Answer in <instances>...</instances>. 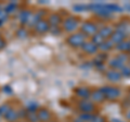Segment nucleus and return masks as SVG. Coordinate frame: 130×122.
<instances>
[{
    "label": "nucleus",
    "instance_id": "nucleus-1",
    "mask_svg": "<svg viewBox=\"0 0 130 122\" xmlns=\"http://www.w3.org/2000/svg\"><path fill=\"white\" fill-rule=\"evenodd\" d=\"M100 89H101V92L103 93L105 99H109V100L117 99L121 94L120 89L117 87H114V86H104Z\"/></svg>",
    "mask_w": 130,
    "mask_h": 122
},
{
    "label": "nucleus",
    "instance_id": "nucleus-2",
    "mask_svg": "<svg viewBox=\"0 0 130 122\" xmlns=\"http://www.w3.org/2000/svg\"><path fill=\"white\" fill-rule=\"evenodd\" d=\"M86 37L87 36L83 33L72 34L70 37L67 38V43H68V45H71L72 47H81L86 43Z\"/></svg>",
    "mask_w": 130,
    "mask_h": 122
},
{
    "label": "nucleus",
    "instance_id": "nucleus-3",
    "mask_svg": "<svg viewBox=\"0 0 130 122\" xmlns=\"http://www.w3.org/2000/svg\"><path fill=\"white\" fill-rule=\"evenodd\" d=\"M80 28H81L83 34L88 35V36H93L99 32V27L94 23H91V22H84L81 24Z\"/></svg>",
    "mask_w": 130,
    "mask_h": 122
},
{
    "label": "nucleus",
    "instance_id": "nucleus-4",
    "mask_svg": "<svg viewBox=\"0 0 130 122\" xmlns=\"http://www.w3.org/2000/svg\"><path fill=\"white\" fill-rule=\"evenodd\" d=\"M79 26V22L76 18L70 17L67 19H65V21L63 22V28L68 33H72V32L76 31Z\"/></svg>",
    "mask_w": 130,
    "mask_h": 122
},
{
    "label": "nucleus",
    "instance_id": "nucleus-5",
    "mask_svg": "<svg viewBox=\"0 0 130 122\" xmlns=\"http://www.w3.org/2000/svg\"><path fill=\"white\" fill-rule=\"evenodd\" d=\"M78 108L85 113H91L94 110V105L90 100H80L78 103Z\"/></svg>",
    "mask_w": 130,
    "mask_h": 122
},
{
    "label": "nucleus",
    "instance_id": "nucleus-6",
    "mask_svg": "<svg viewBox=\"0 0 130 122\" xmlns=\"http://www.w3.org/2000/svg\"><path fill=\"white\" fill-rule=\"evenodd\" d=\"M75 93H76V95L78 96L81 100H89V99H90L91 92H90V89H89L88 87H86V86L77 87Z\"/></svg>",
    "mask_w": 130,
    "mask_h": 122
},
{
    "label": "nucleus",
    "instance_id": "nucleus-7",
    "mask_svg": "<svg viewBox=\"0 0 130 122\" xmlns=\"http://www.w3.org/2000/svg\"><path fill=\"white\" fill-rule=\"evenodd\" d=\"M31 17H32V13L29 10H22V11H20L18 19H19V21L21 24H27L28 25Z\"/></svg>",
    "mask_w": 130,
    "mask_h": 122
},
{
    "label": "nucleus",
    "instance_id": "nucleus-8",
    "mask_svg": "<svg viewBox=\"0 0 130 122\" xmlns=\"http://www.w3.org/2000/svg\"><path fill=\"white\" fill-rule=\"evenodd\" d=\"M34 27H35V31L39 34H43V33H47V32L50 31V25H49L48 21H44V20L39 21Z\"/></svg>",
    "mask_w": 130,
    "mask_h": 122
},
{
    "label": "nucleus",
    "instance_id": "nucleus-9",
    "mask_svg": "<svg viewBox=\"0 0 130 122\" xmlns=\"http://www.w3.org/2000/svg\"><path fill=\"white\" fill-rule=\"evenodd\" d=\"M37 116H38L39 122H48L49 120L51 119V113L46 108L39 109V110L37 111Z\"/></svg>",
    "mask_w": 130,
    "mask_h": 122
},
{
    "label": "nucleus",
    "instance_id": "nucleus-10",
    "mask_svg": "<svg viewBox=\"0 0 130 122\" xmlns=\"http://www.w3.org/2000/svg\"><path fill=\"white\" fill-rule=\"evenodd\" d=\"M3 118H5L8 122H18V120L20 119L18 110H15L14 108H10V110L7 112V115Z\"/></svg>",
    "mask_w": 130,
    "mask_h": 122
},
{
    "label": "nucleus",
    "instance_id": "nucleus-11",
    "mask_svg": "<svg viewBox=\"0 0 130 122\" xmlns=\"http://www.w3.org/2000/svg\"><path fill=\"white\" fill-rule=\"evenodd\" d=\"M126 36H127V35H125L123 33H120V32L116 31V32H114L113 35L111 36V42L117 46V45H119V44H121L124 42L125 38H126Z\"/></svg>",
    "mask_w": 130,
    "mask_h": 122
},
{
    "label": "nucleus",
    "instance_id": "nucleus-12",
    "mask_svg": "<svg viewBox=\"0 0 130 122\" xmlns=\"http://www.w3.org/2000/svg\"><path fill=\"white\" fill-rule=\"evenodd\" d=\"M108 66L111 67L113 70H119V69H123L125 67V62H123L119 58L115 57V58H113L108 61Z\"/></svg>",
    "mask_w": 130,
    "mask_h": 122
},
{
    "label": "nucleus",
    "instance_id": "nucleus-13",
    "mask_svg": "<svg viewBox=\"0 0 130 122\" xmlns=\"http://www.w3.org/2000/svg\"><path fill=\"white\" fill-rule=\"evenodd\" d=\"M106 78L111 81V82H119L121 80V74H120V72L117 70H109L106 72Z\"/></svg>",
    "mask_w": 130,
    "mask_h": 122
},
{
    "label": "nucleus",
    "instance_id": "nucleus-14",
    "mask_svg": "<svg viewBox=\"0 0 130 122\" xmlns=\"http://www.w3.org/2000/svg\"><path fill=\"white\" fill-rule=\"evenodd\" d=\"M90 98L93 101H95V103H102V101L105 100V97L103 95V93L101 92V89H94V91H92L90 94Z\"/></svg>",
    "mask_w": 130,
    "mask_h": 122
},
{
    "label": "nucleus",
    "instance_id": "nucleus-15",
    "mask_svg": "<svg viewBox=\"0 0 130 122\" xmlns=\"http://www.w3.org/2000/svg\"><path fill=\"white\" fill-rule=\"evenodd\" d=\"M81 48H83V50L85 51V52H87V54H89V55H93V54H95V52L98 51V46H95L93 43H85L83 46H81Z\"/></svg>",
    "mask_w": 130,
    "mask_h": 122
},
{
    "label": "nucleus",
    "instance_id": "nucleus-16",
    "mask_svg": "<svg viewBox=\"0 0 130 122\" xmlns=\"http://www.w3.org/2000/svg\"><path fill=\"white\" fill-rule=\"evenodd\" d=\"M43 14H44V11H38V12H36V13H32V17L30 19L29 23H28V25L29 26H35L39 21H41L42 20V15Z\"/></svg>",
    "mask_w": 130,
    "mask_h": 122
},
{
    "label": "nucleus",
    "instance_id": "nucleus-17",
    "mask_svg": "<svg viewBox=\"0 0 130 122\" xmlns=\"http://www.w3.org/2000/svg\"><path fill=\"white\" fill-rule=\"evenodd\" d=\"M18 6H19V3L16 2V1H10L9 3H7V5L5 6V11L8 13V15H10V14H13L14 12L18 10Z\"/></svg>",
    "mask_w": 130,
    "mask_h": 122
},
{
    "label": "nucleus",
    "instance_id": "nucleus-18",
    "mask_svg": "<svg viewBox=\"0 0 130 122\" xmlns=\"http://www.w3.org/2000/svg\"><path fill=\"white\" fill-rule=\"evenodd\" d=\"M113 33H114V30H113L112 26H104V27L99 30V34L102 36L104 39L111 37V36L113 35Z\"/></svg>",
    "mask_w": 130,
    "mask_h": 122
},
{
    "label": "nucleus",
    "instance_id": "nucleus-19",
    "mask_svg": "<svg viewBox=\"0 0 130 122\" xmlns=\"http://www.w3.org/2000/svg\"><path fill=\"white\" fill-rule=\"evenodd\" d=\"M61 17L59 14H51L50 17H49L48 19V23H49V25H50V27L52 26H59V24L61 23Z\"/></svg>",
    "mask_w": 130,
    "mask_h": 122
},
{
    "label": "nucleus",
    "instance_id": "nucleus-20",
    "mask_svg": "<svg viewBox=\"0 0 130 122\" xmlns=\"http://www.w3.org/2000/svg\"><path fill=\"white\" fill-rule=\"evenodd\" d=\"M39 104L38 103H36V101H30V103H28L26 105V111L27 112H37L39 110Z\"/></svg>",
    "mask_w": 130,
    "mask_h": 122
},
{
    "label": "nucleus",
    "instance_id": "nucleus-21",
    "mask_svg": "<svg viewBox=\"0 0 130 122\" xmlns=\"http://www.w3.org/2000/svg\"><path fill=\"white\" fill-rule=\"evenodd\" d=\"M113 47H114V44L111 42V40H106V39H105L104 42L101 44L98 48H99V49H101L102 51H108V50H111Z\"/></svg>",
    "mask_w": 130,
    "mask_h": 122
},
{
    "label": "nucleus",
    "instance_id": "nucleus-22",
    "mask_svg": "<svg viewBox=\"0 0 130 122\" xmlns=\"http://www.w3.org/2000/svg\"><path fill=\"white\" fill-rule=\"evenodd\" d=\"M116 48H117V50H119V51H130V39L126 40V42L124 40L121 44L117 45Z\"/></svg>",
    "mask_w": 130,
    "mask_h": 122
},
{
    "label": "nucleus",
    "instance_id": "nucleus-23",
    "mask_svg": "<svg viewBox=\"0 0 130 122\" xmlns=\"http://www.w3.org/2000/svg\"><path fill=\"white\" fill-rule=\"evenodd\" d=\"M104 40H105V39L102 37V36H101L99 33H96L95 35H93V36H92V42H91V43H93V44L95 45V46L99 47L100 45L104 42Z\"/></svg>",
    "mask_w": 130,
    "mask_h": 122
},
{
    "label": "nucleus",
    "instance_id": "nucleus-24",
    "mask_svg": "<svg viewBox=\"0 0 130 122\" xmlns=\"http://www.w3.org/2000/svg\"><path fill=\"white\" fill-rule=\"evenodd\" d=\"M94 116L95 115H93V113H85V112H83L78 118L80 120H83L84 122H90L93 118H94Z\"/></svg>",
    "mask_w": 130,
    "mask_h": 122
},
{
    "label": "nucleus",
    "instance_id": "nucleus-25",
    "mask_svg": "<svg viewBox=\"0 0 130 122\" xmlns=\"http://www.w3.org/2000/svg\"><path fill=\"white\" fill-rule=\"evenodd\" d=\"M92 66H94L98 70H100V71H104L105 70V64L103 61H100V60H98V59H94L92 61Z\"/></svg>",
    "mask_w": 130,
    "mask_h": 122
},
{
    "label": "nucleus",
    "instance_id": "nucleus-26",
    "mask_svg": "<svg viewBox=\"0 0 130 122\" xmlns=\"http://www.w3.org/2000/svg\"><path fill=\"white\" fill-rule=\"evenodd\" d=\"M26 119L28 120V122H39L37 112H27Z\"/></svg>",
    "mask_w": 130,
    "mask_h": 122
},
{
    "label": "nucleus",
    "instance_id": "nucleus-27",
    "mask_svg": "<svg viewBox=\"0 0 130 122\" xmlns=\"http://www.w3.org/2000/svg\"><path fill=\"white\" fill-rule=\"evenodd\" d=\"M16 36H18L19 38H25L28 36V32L26 28H24V27H21V28H19L18 31H16Z\"/></svg>",
    "mask_w": 130,
    "mask_h": 122
},
{
    "label": "nucleus",
    "instance_id": "nucleus-28",
    "mask_svg": "<svg viewBox=\"0 0 130 122\" xmlns=\"http://www.w3.org/2000/svg\"><path fill=\"white\" fill-rule=\"evenodd\" d=\"M10 106L9 104H3L0 106V117H5L7 115V112L10 110Z\"/></svg>",
    "mask_w": 130,
    "mask_h": 122
},
{
    "label": "nucleus",
    "instance_id": "nucleus-29",
    "mask_svg": "<svg viewBox=\"0 0 130 122\" xmlns=\"http://www.w3.org/2000/svg\"><path fill=\"white\" fill-rule=\"evenodd\" d=\"M73 9L76 12H83V11L89 10V7H88V5H75L73 7Z\"/></svg>",
    "mask_w": 130,
    "mask_h": 122
},
{
    "label": "nucleus",
    "instance_id": "nucleus-30",
    "mask_svg": "<svg viewBox=\"0 0 130 122\" xmlns=\"http://www.w3.org/2000/svg\"><path fill=\"white\" fill-rule=\"evenodd\" d=\"M8 19H9V15H8V13L5 11V9L0 10V23H6L8 21Z\"/></svg>",
    "mask_w": 130,
    "mask_h": 122
},
{
    "label": "nucleus",
    "instance_id": "nucleus-31",
    "mask_svg": "<svg viewBox=\"0 0 130 122\" xmlns=\"http://www.w3.org/2000/svg\"><path fill=\"white\" fill-rule=\"evenodd\" d=\"M121 76H126V78H130V67H124L121 69V72H120Z\"/></svg>",
    "mask_w": 130,
    "mask_h": 122
},
{
    "label": "nucleus",
    "instance_id": "nucleus-32",
    "mask_svg": "<svg viewBox=\"0 0 130 122\" xmlns=\"http://www.w3.org/2000/svg\"><path fill=\"white\" fill-rule=\"evenodd\" d=\"M50 32L53 35H60L61 34V30H60L59 26H52V27H50Z\"/></svg>",
    "mask_w": 130,
    "mask_h": 122
},
{
    "label": "nucleus",
    "instance_id": "nucleus-33",
    "mask_svg": "<svg viewBox=\"0 0 130 122\" xmlns=\"http://www.w3.org/2000/svg\"><path fill=\"white\" fill-rule=\"evenodd\" d=\"M18 113H19V118H26L27 116L26 109H20V110H18Z\"/></svg>",
    "mask_w": 130,
    "mask_h": 122
},
{
    "label": "nucleus",
    "instance_id": "nucleus-34",
    "mask_svg": "<svg viewBox=\"0 0 130 122\" xmlns=\"http://www.w3.org/2000/svg\"><path fill=\"white\" fill-rule=\"evenodd\" d=\"M104 121H105V120H104V118H103V117L95 115L94 118H93V119H92L90 122H104Z\"/></svg>",
    "mask_w": 130,
    "mask_h": 122
},
{
    "label": "nucleus",
    "instance_id": "nucleus-35",
    "mask_svg": "<svg viewBox=\"0 0 130 122\" xmlns=\"http://www.w3.org/2000/svg\"><path fill=\"white\" fill-rule=\"evenodd\" d=\"M116 57H117V58H119L125 63L127 62V60H128V57H127V55H126V54H119L118 56H116Z\"/></svg>",
    "mask_w": 130,
    "mask_h": 122
},
{
    "label": "nucleus",
    "instance_id": "nucleus-36",
    "mask_svg": "<svg viewBox=\"0 0 130 122\" xmlns=\"http://www.w3.org/2000/svg\"><path fill=\"white\" fill-rule=\"evenodd\" d=\"M3 92H6L7 94H11L12 89L10 88V86H5V87H3Z\"/></svg>",
    "mask_w": 130,
    "mask_h": 122
},
{
    "label": "nucleus",
    "instance_id": "nucleus-37",
    "mask_svg": "<svg viewBox=\"0 0 130 122\" xmlns=\"http://www.w3.org/2000/svg\"><path fill=\"white\" fill-rule=\"evenodd\" d=\"M5 47H6V42L2 38H0V49H2Z\"/></svg>",
    "mask_w": 130,
    "mask_h": 122
},
{
    "label": "nucleus",
    "instance_id": "nucleus-38",
    "mask_svg": "<svg viewBox=\"0 0 130 122\" xmlns=\"http://www.w3.org/2000/svg\"><path fill=\"white\" fill-rule=\"evenodd\" d=\"M126 118H127L128 120H130V110H129L127 113H126Z\"/></svg>",
    "mask_w": 130,
    "mask_h": 122
},
{
    "label": "nucleus",
    "instance_id": "nucleus-39",
    "mask_svg": "<svg viewBox=\"0 0 130 122\" xmlns=\"http://www.w3.org/2000/svg\"><path fill=\"white\" fill-rule=\"evenodd\" d=\"M73 122H84V121H83V120H80L79 118H77V119H75V120L73 121Z\"/></svg>",
    "mask_w": 130,
    "mask_h": 122
},
{
    "label": "nucleus",
    "instance_id": "nucleus-40",
    "mask_svg": "<svg viewBox=\"0 0 130 122\" xmlns=\"http://www.w3.org/2000/svg\"><path fill=\"white\" fill-rule=\"evenodd\" d=\"M3 8H5V6H3V5H2V3H0V10H2V9H3Z\"/></svg>",
    "mask_w": 130,
    "mask_h": 122
},
{
    "label": "nucleus",
    "instance_id": "nucleus-41",
    "mask_svg": "<svg viewBox=\"0 0 130 122\" xmlns=\"http://www.w3.org/2000/svg\"><path fill=\"white\" fill-rule=\"evenodd\" d=\"M114 122H123V121H120V120H116V119H115V120H114Z\"/></svg>",
    "mask_w": 130,
    "mask_h": 122
},
{
    "label": "nucleus",
    "instance_id": "nucleus-42",
    "mask_svg": "<svg viewBox=\"0 0 130 122\" xmlns=\"http://www.w3.org/2000/svg\"><path fill=\"white\" fill-rule=\"evenodd\" d=\"M128 100H130V92H129V94H128V98H127Z\"/></svg>",
    "mask_w": 130,
    "mask_h": 122
},
{
    "label": "nucleus",
    "instance_id": "nucleus-43",
    "mask_svg": "<svg viewBox=\"0 0 130 122\" xmlns=\"http://www.w3.org/2000/svg\"><path fill=\"white\" fill-rule=\"evenodd\" d=\"M0 38H1V34H0Z\"/></svg>",
    "mask_w": 130,
    "mask_h": 122
},
{
    "label": "nucleus",
    "instance_id": "nucleus-44",
    "mask_svg": "<svg viewBox=\"0 0 130 122\" xmlns=\"http://www.w3.org/2000/svg\"><path fill=\"white\" fill-rule=\"evenodd\" d=\"M19 122H24V121H19Z\"/></svg>",
    "mask_w": 130,
    "mask_h": 122
},
{
    "label": "nucleus",
    "instance_id": "nucleus-45",
    "mask_svg": "<svg viewBox=\"0 0 130 122\" xmlns=\"http://www.w3.org/2000/svg\"><path fill=\"white\" fill-rule=\"evenodd\" d=\"M51 122H53V121H51Z\"/></svg>",
    "mask_w": 130,
    "mask_h": 122
}]
</instances>
